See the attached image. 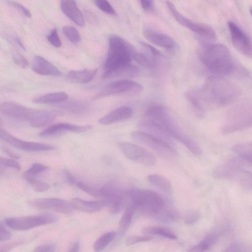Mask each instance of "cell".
Listing matches in <instances>:
<instances>
[{
  "instance_id": "obj_1",
  "label": "cell",
  "mask_w": 252,
  "mask_h": 252,
  "mask_svg": "<svg viewBox=\"0 0 252 252\" xmlns=\"http://www.w3.org/2000/svg\"><path fill=\"white\" fill-rule=\"evenodd\" d=\"M195 94L205 109V106L217 108L234 102L239 96L240 90L233 83L216 76L209 78Z\"/></svg>"
},
{
  "instance_id": "obj_2",
  "label": "cell",
  "mask_w": 252,
  "mask_h": 252,
  "mask_svg": "<svg viewBox=\"0 0 252 252\" xmlns=\"http://www.w3.org/2000/svg\"><path fill=\"white\" fill-rule=\"evenodd\" d=\"M200 59L207 69L217 76L228 75L236 66L229 49L220 43H204L199 51Z\"/></svg>"
},
{
  "instance_id": "obj_3",
  "label": "cell",
  "mask_w": 252,
  "mask_h": 252,
  "mask_svg": "<svg viewBox=\"0 0 252 252\" xmlns=\"http://www.w3.org/2000/svg\"><path fill=\"white\" fill-rule=\"evenodd\" d=\"M137 52L132 44L126 39L117 35H110L103 78H112L117 71L130 64Z\"/></svg>"
},
{
  "instance_id": "obj_4",
  "label": "cell",
  "mask_w": 252,
  "mask_h": 252,
  "mask_svg": "<svg viewBox=\"0 0 252 252\" xmlns=\"http://www.w3.org/2000/svg\"><path fill=\"white\" fill-rule=\"evenodd\" d=\"M130 201L136 210L149 215L158 213L164 206L162 198L157 192L148 189L130 190Z\"/></svg>"
},
{
  "instance_id": "obj_5",
  "label": "cell",
  "mask_w": 252,
  "mask_h": 252,
  "mask_svg": "<svg viewBox=\"0 0 252 252\" xmlns=\"http://www.w3.org/2000/svg\"><path fill=\"white\" fill-rule=\"evenodd\" d=\"M145 115L146 119L161 126L173 139L177 140L184 134L163 106L158 104L149 106L145 111Z\"/></svg>"
},
{
  "instance_id": "obj_6",
  "label": "cell",
  "mask_w": 252,
  "mask_h": 252,
  "mask_svg": "<svg viewBox=\"0 0 252 252\" xmlns=\"http://www.w3.org/2000/svg\"><path fill=\"white\" fill-rule=\"evenodd\" d=\"M131 138L135 141L148 147L161 156L169 159L178 158L176 150L168 143L142 131L131 133Z\"/></svg>"
},
{
  "instance_id": "obj_7",
  "label": "cell",
  "mask_w": 252,
  "mask_h": 252,
  "mask_svg": "<svg viewBox=\"0 0 252 252\" xmlns=\"http://www.w3.org/2000/svg\"><path fill=\"white\" fill-rule=\"evenodd\" d=\"M168 8L176 20L182 26L188 28L203 38L210 41L215 40L217 34L214 29L209 25L194 22L181 14L173 3L166 1Z\"/></svg>"
},
{
  "instance_id": "obj_8",
  "label": "cell",
  "mask_w": 252,
  "mask_h": 252,
  "mask_svg": "<svg viewBox=\"0 0 252 252\" xmlns=\"http://www.w3.org/2000/svg\"><path fill=\"white\" fill-rule=\"evenodd\" d=\"M252 127V107L242 106L231 112L226 122L221 128V132L228 134Z\"/></svg>"
},
{
  "instance_id": "obj_9",
  "label": "cell",
  "mask_w": 252,
  "mask_h": 252,
  "mask_svg": "<svg viewBox=\"0 0 252 252\" xmlns=\"http://www.w3.org/2000/svg\"><path fill=\"white\" fill-rule=\"evenodd\" d=\"M118 148L127 158L146 166H153L157 163L154 155L144 148L130 142L122 141Z\"/></svg>"
},
{
  "instance_id": "obj_10",
  "label": "cell",
  "mask_w": 252,
  "mask_h": 252,
  "mask_svg": "<svg viewBox=\"0 0 252 252\" xmlns=\"http://www.w3.org/2000/svg\"><path fill=\"white\" fill-rule=\"evenodd\" d=\"M143 89V86L138 82L129 79H122L107 85L96 94L94 98L96 99L118 94H137L140 93Z\"/></svg>"
},
{
  "instance_id": "obj_11",
  "label": "cell",
  "mask_w": 252,
  "mask_h": 252,
  "mask_svg": "<svg viewBox=\"0 0 252 252\" xmlns=\"http://www.w3.org/2000/svg\"><path fill=\"white\" fill-rule=\"evenodd\" d=\"M56 220V217L52 215L42 214L7 218L5 222L9 227L14 230H26L52 223Z\"/></svg>"
},
{
  "instance_id": "obj_12",
  "label": "cell",
  "mask_w": 252,
  "mask_h": 252,
  "mask_svg": "<svg viewBox=\"0 0 252 252\" xmlns=\"http://www.w3.org/2000/svg\"><path fill=\"white\" fill-rule=\"evenodd\" d=\"M227 27L234 47L244 55L252 57V41L250 37L232 21L228 22Z\"/></svg>"
},
{
  "instance_id": "obj_13",
  "label": "cell",
  "mask_w": 252,
  "mask_h": 252,
  "mask_svg": "<svg viewBox=\"0 0 252 252\" xmlns=\"http://www.w3.org/2000/svg\"><path fill=\"white\" fill-rule=\"evenodd\" d=\"M0 137L10 145L27 152L48 151L55 149V147L48 144L23 140L16 138L4 129L0 128Z\"/></svg>"
},
{
  "instance_id": "obj_14",
  "label": "cell",
  "mask_w": 252,
  "mask_h": 252,
  "mask_svg": "<svg viewBox=\"0 0 252 252\" xmlns=\"http://www.w3.org/2000/svg\"><path fill=\"white\" fill-rule=\"evenodd\" d=\"M31 204L36 209L50 210L66 215L71 214L74 210L71 202L57 198H36L32 200Z\"/></svg>"
},
{
  "instance_id": "obj_15",
  "label": "cell",
  "mask_w": 252,
  "mask_h": 252,
  "mask_svg": "<svg viewBox=\"0 0 252 252\" xmlns=\"http://www.w3.org/2000/svg\"><path fill=\"white\" fill-rule=\"evenodd\" d=\"M1 114L10 118L20 121H29L32 109L18 103L6 101L0 106Z\"/></svg>"
},
{
  "instance_id": "obj_16",
  "label": "cell",
  "mask_w": 252,
  "mask_h": 252,
  "mask_svg": "<svg viewBox=\"0 0 252 252\" xmlns=\"http://www.w3.org/2000/svg\"><path fill=\"white\" fill-rule=\"evenodd\" d=\"M243 160L232 158L217 167L214 171V176L218 179L233 180L237 173L243 168Z\"/></svg>"
},
{
  "instance_id": "obj_17",
  "label": "cell",
  "mask_w": 252,
  "mask_h": 252,
  "mask_svg": "<svg viewBox=\"0 0 252 252\" xmlns=\"http://www.w3.org/2000/svg\"><path fill=\"white\" fill-rule=\"evenodd\" d=\"M92 126H79L72 124L60 123L52 125L39 133L40 137H50L56 135L64 131L82 132L91 129Z\"/></svg>"
},
{
  "instance_id": "obj_18",
  "label": "cell",
  "mask_w": 252,
  "mask_h": 252,
  "mask_svg": "<svg viewBox=\"0 0 252 252\" xmlns=\"http://www.w3.org/2000/svg\"><path fill=\"white\" fill-rule=\"evenodd\" d=\"M143 36L150 43L164 49H171L175 44V40L170 36L150 28H145Z\"/></svg>"
},
{
  "instance_id": "obj_19",
  "label": "cell",
  "mask_w": 252,
  "mask_h": 252,
  "mask_svg": "<svg viewBox=\"0 0 252 252\" xmlns=\"http://www.w3.org/2000/svg\"><path fill=\"white\" fill-rule=\"evenodd\" d=\"M60 112L54 110L32 109L29 120L33 127H41L52 122Z\"/></svg>"
},
{
  "instance_id": "obj_20",
  "label": "cell",
  "mask_w": 252,
  "mask_h": 252,
  "mask_svg": "<svg viewBox=\"0 0 252 252\" xmlns=\"http://www.w3.org/2000/svg\"><path fill=\"white\" fill-rule=\"evenodd\" d=\"M224 231L220 227L208 234L199 243L191 247L187 252H205L213 248L219 241Z\"/></svg>"
},
{
  "instance_id": "obj_21",
  "label": "cell",
  "mask_w": 252,
  "mask_h": 252,
  "mask_svg": "<svg viewBox=\"0 0 252 252\" xmlns=\"http://www.w3.org/2000/svg\"><path fill=\"white\" fill-rule=\"evenodd\" d=\"M32 68L34 72L38 74L53 76H60L62 74L60 70L55 65L39 56L33 57Z\"/></svg>"
},
{
  "instance_id": "obj_22",
  "label": "cell",
  "mask_w": 252,
  "mask_h": 252,
  "mask_svg": "<svg viewBox=\"0 0 252 252\" xmlns=\"http://www.w3.org/2000/svg\"><path fill=\"white\" fill-rule=\"evenodd\" d=\"M132 110L130 107L123 106L114 109L98 120L102 125H109L117 122L126 120L130 118Z\"/></svg>"
},
{
  "instance_id": "obj_23",
  "label": "cell",
  "mask_w": 252,
  "mask_h": 252,
  "mask_svg": "<svg viewBox=\"0 0 252 252\" xmlns=\"http://www.w3.org/2000/svg\"><path fill=\"white\" fill-rule=\"evenodd\" d=\"M60 5L63 12L69 19L80 27L84 26L85 24L84 17L78 8L76 1L61 0Z\"/></svg>"
},
{
  "instance_id": "obj_24",
  "label": "cell",
  "mask_w": 252,
  "mask_h": 252,
  "mask_svg": "<svg viewBox=\"0 0 252 252\" xmlns=\"http://www.w3.org/2000/svg\"><path fill=\"white\" fill-rule=\"evenodd\" d=\"M139 125L143 130L142 131L159 138L171 145H172V137L158 124L146 118Z\"/></svg>"
},
{
  "instance_id": "obj_25",
  "label": "cell",
  "mask_w": 252,
  "mask_h": 252,
  "mask_svg": "<svg viewBox=\"0 0 252 252\" xmlns=\"http://www.w3.org/2000/svg\"><path fill=\"white\" fill-rule=\"evenodd\" d=\"M70 202L74 209L89 213L99 211L105 206L108 205L107 201L105 200L86 201L74 198Z\"/></svg>"
},
{
  "instance_id": "obj_26",
  "label": "cell",
  "mask_w": 252,
  "mask_h": 252,
  "mask_svg": "<svg viewBox=\"0 0 252 252\" xmlns=\"http://www.w3.org/2000/svg\"><path fill=\"white\" fill-rule=\"evenodd\" d=\"M97 72L96 69H85L80 70H71L66 75V78L71 82L86 84L91 82Z\"/></svg>"
},
{
  "instance_id": "obj_27",
  "label": "cell",
  "mask_w": 252,
  "mask_h": 252,
  "mask_svg": "<svg viewBox=\"0 0 252 252\" xmlns=\"http://www.w3.org/2000/svg\"><path fill=\"white\" fill-rule=\"evenodd\" d=\"M130 200V190L124 191L118 194L109 204V211L112 214H118L127 205Z\"/></svg>"
},
{
  "instance_id": "obj_28",
  "label": "cell",
  "mask_w": 252,
  "mask_h": 252,
  "mask_svg": "<svg viewBox=\"0 0 252 252\" xmlns=\"http://www.w3.org/2000/svg\"><path fill=\"white\" fill-rule=\"evenodd\" d=\"M68 95L63 92H55L45 94L33 99V101L38 104L59 103L66 101Z\"/></svg>"
},
{
  "instance_id": "obj_29",
  "label": "cell",
  "mask_w": 252,
  "mask_h": 252,
  "mask_svg": "<svg viewBox=\"0 0 252 252\" xmlns=\"http://www.w3.org/2000/svg\"><path fill=\"white\" fill-rule=\"evenodd\" d=\"M149 182L167 194H171L172 185L165 176L158 174H152L147 177Z\"/></svg>"
},
{
  "instance_id": "obj_30",
  "label": "cell",
  "mask_w": 252,
  "mask_h": 252,
  "mask_svg": "<svg viewBox=\"0 0 252 252\" xmlns=\"http://www.w3.org/2000/svg\"><path fill=\"white\" fill-rule=\"evenodd\" d=\"M135 211L136 209L131 202L125 208L119 224V231L121 235L125 234L128 230Z\"/></svg>"
},
{
  "instance_id": "obj_31",
  "label": "cell",
  "mask_w": 252,
  "mask_h": 252,
  "mask_svg": "<svg viewBox=\"0 0 252 252\" xmlns=\"http://www.w3.org/2000/svg\"><path fill=\"white\" fill-rule=\"evenodd\" d=\"M185 95L195 116L200 119H203L205 116V109L195 94L191 92H188Z\"/></svg>"
},
{
  "instance_id": "obj_32",
  "label": "cell",
  "mask_w": 252,
  "mask_h": 252,
  "mask_svg": "<svg viewBox=\"0 0 252 252\" xmlns=\"http://www.w3.org/2000/svg\"><path fill=\"white\" fill-rule=\"evenodd\" d=\"M59 106L62 109L73 114H82L85 112L88 108V104L80 100H71L63 102Z\"/></svg>"
},
{
  "instance_id": "obj_33",
  "label": "cell",
  "mask_w": 252,
  "mask_h": 252,
  "mask_svg": "<svg viewBox=\"0 0 252 252\" xmlns=\"http://www.w3.org/2000/svg\"><path fill=\"white\" fill-rule=\"evenodd\" d=\"M142 232L145 235H158L172 239H177L176 235L170 229L158 226H147L143 228Z\"/></svg>"
},
{
  "instance_id": "obj_34",
  "label": "cell",
  "mask_w": 252,
  "mask_h": 252,
  "mask_svg": "<svg viewBox=\"0 0 252 252\" xmlns=\"http://www.w3.org/2000/svg\"><path fill=\"white\" fill-rule=\"evenodd\" d=\"M115 231L108 232L100 237L94 244L95 252H99L103 250L116 237Z\"/></svg>"
},
{
  "instance_id": "obj_35",
  "label": "cell",
  "mask_w": 252,
  "mask_h": 252,
  "mask_svg": "<svg viewBox=\"0 0 252 252\" xmlns=\"http://www.w3.org/2000/svg\"><path fill=\"white\" fill-rule=\"evenodd\" d=\"M233 180L238 182L244 188L252 190V172L243 168L238 171Z\"/></svg>"
},
{
  "instance_id": "obj_36",
  "label": "cell",
  "mask_w": 252,
  "mask_h": 252,
  "mask_svg": "<svg viewBox=\"0 0 252 252\" xmlns=\"http://www.w3.org/2000/svg\"><path fill=\"white\" fill-rule=\"evenodd\" d=\"M177 140L183 144L193 155L199 156L202 154L203 151L198 144L185 134L179 137Z\"/></svg>"
},
{
  "instance_id": "obj_37",
  "label": "cell",
  "mask_w": 252,
  "mask_h": 252,
  "mask_svg": "<svg viewBox=\"0 0 252 252\" xmlns=\"http://www.w3.org/2000/svg\"><path fill=\"white\" fill-rule=\"evenodd\" d=\"M23 178L32 186L35 191L42 192L48 190L50 188L48 184L38 180L34 177H24Z\"/></svg>"
},
{
  "instance_id": "obj_38",
  "label": "cell",
  "mask_w": 252,
  "mask_h": 252,
  "mask_svg": "<svg viewBox=\"0 0 252 252\" xmlns=\"http://www.w3.org/2000/svg\"><path fill=\"white\" fill-rule=\"evenodd\" d=\"M63 32L67 38L73 43H78L80 40V35L78 31L73 26H64L63 28Z\"/></svg>"
},
{
  "instance_id": "obj_39",
  "label": "cell",
  "mask_w": 252,
  "mask_h": 252,
  "mask_svg": "<svg viewBox=\"0 0 252 252\" xmlns=\"http://www.w3.org/2000/svg\"><path fill=\"white\" fill-rule=\"evenodd\" d=\"M232 151L239 157L252 153V142L235 144L232 147Z\"/></svg>"
},
{
  "instance_id": "obj_40",
  "label": "cell",
  "mask_w": 252,
  "mask_h": 252,
  "mask_svg": "<svg viewBox=\"0 0 252 252\" xmlns=\"http://www.w3.org/2000/svg\"><path fill=\"white\" fill-rule=\"evenodd\" d=\"M47 168L48 167L47 166L42 164L34 163L32 165L30 168L23 173V177L35 178L38 174L46 171Z\"/></svg>"
},
{
  "instance_id": "obj_41",
  "label": "cell",
  "mask_w": 252,
  "mask_h": 252,
  "mask_svg": "<svg viewBox=\"0 0 252 252\" xmlns=\"http://www.w3.org/2000/svg\"><path fill=\"white\" fill-rule=\"evenodd\" d=\"M79 189L96 198H100L99 189L88 184L77 182L75 185Z\"/></svg>"
},
{
  "instance_id": "obj_42",
  "label": "cell",
  "mask_w": 252,
  "mask_h": 252,
  "mask_svg": "<svg viewBox=\"0 0 252 252\" xmlns=\"http://www.w3.org/2000/svg\"><path fill=\"white\" fill-rule=\"evenodd\" d=\"M94 3L103 12L111 15H116V12L110 3L105 0H95Z\"/></svg>"
},
{
  "instance_id": "obj_43",
  "label": "cell",
  "mask_w": 252,
  "mask_h": 252,
  "mask_svg": "<svg viewBox=\"0 0 252 252\" xmlns=\"http://www.w3.org/2000/svg\"><path fill=\"white\" fill-rule=\"evenodd\" d=\"M133 60L141 65L146 67L151 68L155 65L154 62L143 53L137 52Z\"/></svg>"
},
{
  "instance_id": "obj_44",
  "label": "cell",
  "mask_w": 252,
  "mask_h": 252,
  "mask_svg": "<svg viewBox=\"0 0 252 252\" xmlns=\"http://www.w3.org/2000/svg\"><path fill=\"white\" fill-rule=\"evenodd\" d=\"M152 239L150 235H132L128 237L126 240V244L129 246L140 242L150 241Z\"/></svg>"
},
{
  "instance_id": "obj_45",
  "label": "cell",
  "mask_w": 252,
  "mask_h": 252,
  "mask_svg": "<svg viewBox=\"0 0 252 252\" xmlns=\"http://www.w3.org/2000/svg\"><path fill=\"white\" fill-rule=\"evenodd\" d=\"M5 2L8 5L14 7L24 16L28 18L31 17L32 15L29 9L19 2L13 0H6Z\"/></svg>"
},
{
  "instance_id": "obj_46",
  "label": "cell",
  "mask_w": 252,
  "mask_h": 252,
  "mask_svg": "<svg viewBox=\"0 0 252 252\" xmlns=\"http://www.w3.org/2000/svg\"><path fill=\"white\" fill-rule=\"evenodd\" d=\"M48 41L55 47L59 48L62 45V41L59 37L56 29L51 31L47 36Z\"/></svg>"
},
{
  "instance_id": "obj_47",
  "label": "cell",
  "mask_w": 252,
  "mask_h": 252,
  "mask_svg": "<svg viewBox=\"0 0 252 252\" xmlns=\"http://www.w3.org/2000/svg\"><path fill=\"white\" fill-rule=\"evenodd\" d=\"M0 165L3 166L13 168L18 170L21 169L20 164L17 160L15 159H9L0 157Z\"/></svg>"
},
{
  "instance_id": "obj_48",
  "label": "cell",
  "mask_w": 252,
  "mask_h": 252,
  "mask_svg": "<svg viewBox=\"0 0 252 252\" xmlns=\"http://www.w3.org/2000/svg\"><path fill=\"white\" fill-rule=\"evenodd\" d=\"M12 60L15 64L22 68L26 67L29 64V62L27 59L24 56L19 53L13 55Z\"/></svg>"
},
{
  "instance_id": "obj_49",
  "label": "cell",
  "mask_w": 252,
  "mask_h": 252,
  "mask_svg": "<svg viewBox=\"0 0 252 252\" xmlns=\"http://www.w3.org/2000/svg\"><path fill=\"white\" fill-rule=\"evenodd\" d=\"M200 219V214L196 211L189 213L185 218V223L186 224L192 225L195 223Z\"/></svg>"
},
{
  "instance_id": "obj_50",
  "label": "cell",
  "mask_w": 252,
  "mask_h": 252,
  "mask_svg": "<svg viewBox=\"0 0 252 252\" xmlns=\"http://www.w3.org/2000/svg\"><path fill=\"white\" fill-rule=\"evenodd\" d=\"M141 44L145 50L152 55L153 57L156 58H160L163 56L161 53L158 50L152 46L151 45L145 42H141Z\"/></svg>"
},
{
  "instance_id": "obj_51",
  "label": "cell",
  "mask_w": 252,
  "mask_h": 252,
  "mask_svg": "<svg viewBox=\"0 0 252 252\" xmlns=\"http://www.w3.org/2000/svg\"><path fill=\"white\" fill-rule=\"evenodd\" d=\"M55 250L56 246L54 244L48 243L37 246L33 252H54Z\"/></svg>"
},
{
  "instance_id": "obj_52",
  "label": "cell",
  "mask_w": 252,
  "mask_h": 252,
  "mask_svg": "<svg viewBox=\"0 0 252 252\" xmlns=\"http://www.w3.org/2000/svg\"><path fill=\"white\" fill-rule=\"evenodd\" d=\"M223 252H245V248L242 244L234 243L227 247Z\"/></svg>"
},
{
  "instance_id": "obj_53",
  "label": "cell",
  "mask_w": 252,
  "mask_h": 252,
  "mask_svg": "<svg viewBox=\"0 0 252 252\" xmlns=\"http://www.w3.org/2000/svg\"><path fill=\"white\" fill-rule=\"evenodd\" d=\"M11 234L10 232L3 226L2 224L0 225V241L4 242L10 239Z\"/></svg>"
},
{
  "instance_id": "obj_54",
  "label": "cell",
  "mask_w": 252,
  "mask_h": 252,
  "mask_svg": "<svg viewBox=\"0 0 252 252\" xmlns=\"http://www.w3.org/2000/svg\"><path fill=\"white\" fill-rule=\"evenodd\" d=\"M21 243V241H16L5 244L0 247V252H8Z\"/></svg>"
},
{
  "instance_id": "obj_55",
  "label": "cell",
  "mask_w": 252,
  "mask_h": 252,
  "mask_svg": "<svg viewBox=\"0 0 252 252\" xmlns=\"http://www.w3.org/2000/svg\"><path fill=\"white\" fill-rule=\"evenodd\" d=\"M140 5L143 9L146 11L152 10L153 8V1L150 0H142L139 1Z\"/></svg>"
},
{
  "instance_id": "obj_56",
  "label": "cell",
  "mask_w": 252,
  "mask_h": 252,
  "mask_svg": "<svg viewBox=\"0 0 252 252\" xmlns=\"http://www.w3.org/2000/svg\"><path fill=\"white\" fill-rule=\"evenodd\" d=\"M1 150L7 155L9 156L10 158H13V159H17L20 158L18 154L13 152L10 149L7 148L4 146H1Z\"/></svg>"
},
{
  "instance_id": "obj_57",
  "label": "cell",
  "mask_w": 252,
  "mask_h": 252,
  "mask_svg": "<svg viewBox=\"0 0 252 252\" xmlns=\"http://www.w3.org/2000/svg\"><path fill=\"white\" fill-rule=\"evenodd\" d=\"M64 174L65 179L68 183L71 185H76L77 181L73 175L67 171H65Z\"/></svg>"
},
{
  "instance_id": "obj_58",
  "label": "cell",
  "mask_w": 252,
  "mask_h": 252,
  "mask_svg": "<svg viewBox=\"0 0 252 252\" xmlns=\"http://www.w3.org/2000/svg\"><path fill=\"white\" fill-rule=\"evenodd\" d=\"M239 158L252 165V153L239 157Z\"/></svg>"
},
{
  "instance_id": "obj_59",
  "label": "cell",
  "mask_w": 252,
  "mask_h": 252,
  "mask_svg": "<svg viewBox=\"0 0 252 252\" xmlns=\"http://www.w3.org/2000/svg\"><path fill=\"white\" fill-rule=\"evenodd\" d=\"M80 247L79 242L77 241L73 244L68 252H79Z\"/></svg>"
},
{
  "instance_id": "obj_60",
  "label": "cell",
  "mask_w": 252,
  "mask_h": 252,
  "mask_svg": "<svg viewBox=\"0 0 252 252\" xmlns=\"http://www.w3.org/2000/svg\"><path fill=\"white\" fill-rule=\"evenodd\" d=\"M15 42L18 44V45L23 49H25L24 46L18 37H15L14 38Z\"/></svg>"
},
{
  "instance_id": "obj_61",
  "label": "cell",
  "mask_w": 252,
  "mask_h": 252,
  "mask_svg": "<svg viewBox=\"0 0 252 252\" xmlns=\"http://www.w3.org/2000/svg\"><path fill=\"white\" fill-rule=\"evenodd\" d=\"M250 13L251 16H252V6H251L250 8Z\"/></svg>"
}]
</instances>
